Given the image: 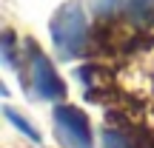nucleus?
<instances>
[{"label": "nucleus", "instance_id": "nucleus-1", "mask_svg": "<svg viewBox=\"0 0 154 148\" xmlns=\"http://www.w3.org/2000/svg\"><path fill=\"white\" fill-rule=\"evenodd\" d=\"M49 34L60 60H77L91 49V26L83 11V3H63L49 20Z\"/></svg>", "mask_w": 154, "mask_h": 148}, {"label": "nucleus", "instance_id": "nucleus-2", "mask_svg": "<svg viewBox=\"0 0 154 148\" xmlns=\"http://www.w3.org/2000/svg\"><path fill=\"white\" fill-rule=\"evenodd\" d=\"M26 66H29V74L23 83L29 86V91L37 100H63L66 97V83L60 80L57 68L51 66V60L40 51V46L32 37L26 40Z\"/></svg>", "mask_w": 154, "mask_h": 148}, {"label": "nucleus", "instance_id": "nucleus-3", "mask_svg": "<svg viewBox=\"0 0 154 148\" xmlns=\"http://www.w3.org/2000/svg\"><path fill=\"white\" fill-rule=\"evenodd\" d=\"M51 128H54V137L63 148H94L91 122L77 105H54Z\"/></svg>", "mask_w": 154, "mask_h": 148}, {"label": "nucleus", "instance_id": "nucleus-4", "mask_svg": "<svg viewBox=\"0 0 154 148\" xmlns=\"http://www.w3.org/2000/svg\"><path fill=\"white\" fill-rule=\"evenodd\" d=\"M123 14H126L137 29H149L154 23V0H126Z\"/></svg>", "mask_w": 154, "mask_h": 148}, {"label": "nucleus", "instance_id": "nucleus-5", "mask_svg": "<svg viewBox=\"0 0 154 148\" xmlns=\"http://www.w3.org/2000/svg\"><path fill=\"white\" fill-rule=\"evenodd\" d=\"M3 114H6V120H9V122H11V125H14L17 131H20L23 137H26V140H32L34 145H40V134H37V128H34L29 120H23V117L17 114V111L11 108V105H3Z\"/></svg>", "mask_w": 154, "mask_h": 148}, {"label": "nucleus", "instance_id": "nucleus-6", "mask_svg": "<svg viewBox=\"0 0 154 148\" xmlns=\"http://www.w3.org/2000/svg\"><path fill=\"white\" fill-rule=\"evenodd\" d=\"M0 54H3V66L6 68H17V43H14V32L6 29L3 37H0Z\"/></svg>", "mask_w": 154, "mask_h": 148}, {"label": "nucleus", "instance_id": "nucleus-7", "mask_svg": "<svg viewBox=\"0 0 154 148\" xmlns=\"http://www.w3.org/2000/svg\"><path fill=\"white\" fill-rule=\"evenodd\" d=\"M126 9V0H91L94 17H117Z\"/></svg>", "mask_w": 154, "mask_h": 148}, {"label": "nucleus", "instance_id": "nucleus-8", "mask_svg": "<svg viewBox=\"0 0 154 148\" xmlns=\"http://www.w3.org/2000/svg\"><path fill=\"white\" fill-rule=\"evenodd\" d=\"M103 148H134L120 128H103Z\"/></svg>", "mask_w": 154, "mask_h": 148}]
</instances>
